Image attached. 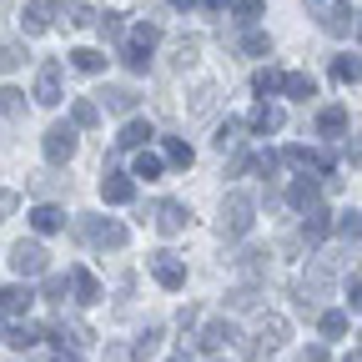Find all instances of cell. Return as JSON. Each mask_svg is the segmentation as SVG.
Masks as SVG:
<instances>
[{
  "instance_id": "6da1fadb",
  "label": "cell",
  "mask_w": 362,
  "mask_h": 362,
  "mask_svg": "<svg viewBox=\"0 0 362 362\" xmlns=\"http://www.w3.org/2000/svg\"><path fill=\"white\" fill-rule=\"evenodd\" d=\"M252 221H257V202L247 192H226L221 197V216H216V232L221 237H247Z\"/></svg>"
},
{
  "instance_id": "7a4b0ae2",
  "label": "cell",
  "mask_w": 362,
  "mask_h": 362,
  "mask_svg": "<svg viewBox=\"0 0 362 362\" xmlns=\"http://www.w3.org/2000/svg\"><path fill=\"white\" fill-rule=\"evenodd\" d=\"M332 282H337V267H332V257H317V262L307 267L302 287H297V307H302V312H317V302H322V297L332 292Z\"/></svg>"
},
{
  "instance_id": "3957f363",
  "label": "cell",
  "mask_w": 362,
  "mask_h": 362,
  "mask_svg": "<svg viewBox=\"0 0 362 362\" xmlns=\"http://www.w3.org/2000/svg\"><path fill=\"white\" fill-rule=\"evenodd\" d=\"M76 237L86 247H101V252H121L126 247V226L111 221V216H81L76 221Z\"/></svg>"
},
{
  "instance_id": "277c9868",
  "label": "cell",
  "mask_w": 362,
  "mask_h": 362,
  "mask_svg": "<svg viewBox=\"0 0 362 362\" xmlns=\"http://www.w3.org/2000/svg\"><path fill=\"white\" fill-rule=\"evenodd\" d=\"M282 342H287V322H282V317H262V322L252 327V337H247V357L252 362H267Z\"/></svg>"
},
{
  "instance_id": "5b68a950",
  "label": "cell",
  "mask_w": 362,
  "mask_h": 362,
  "mask_svg": "<svg viewBox=\"0 0 362 362\" xmlns=\"http://www.w3.org/2000/svg\"><path fill=\"white\" fill-rule=\"evenodd\" d=\"M146 267H151V277H156L166 292H181V287H187V267H181V257H176V252H151V257H146Z\"/></svg>"
},
{
  "instance_id": "8992f818",
  "label": "cell",
  "mask_w": 362,
  "mask_h": 362,
  "mask_svg": "<svg viewBox=\"0 0 362 362\" xmlns=\"http://www.w3.org/2000/svg\"><path fill=\"white\" fill-rule=\"evenodd\" d=\"M11 267L21 272V277H40V272L51 267V252H45L40 242H16L11 247Z\"/></svg>"
},
{
  "instance_id": "52a82bcc",
  "label": "cell",
  "mask_w": 362,
  "mask_h": 362,
  "mask_svg": "<svg viewBox=\"0 0 362 362\" xmlns=\"http://www.w3.org/2000/svg\"><path fill=\"white\" fill-rule=\"evenodd\" d=\"M40 146H45V161H51V166H66V161L76 156V126H61V121H56L51 131H45Z\"/></svg>"
},
{
  "instance_id": "ba28073f",
  "label": "cell",
  "mask_w": 362,
  "mask_h": 362,
  "mask_svg": "<svg viewBox=\"0 0 362 362\" xmlns=\"http://www.w3.org/2000/svg\"><path fill=\"white\" fill-rule=\"evenodd\" d=\"M317 25H322L327 35H347L357 25V11H352V0H327L322 16H317Z\"/></svg>"
},
{
  "instance_id": "9c48e42d",
  "label": "cell",
  "mask_w": 362,
  "mask_h": 362,
  "mask_svg": "<svg viewBox=\"0 0 362 362\" xmlns=\"http://www.w3.org/2000/svg\"><path fill=\"white\" fill-rule=\"evenodd\" d=\"M35 101L40 106H56L61 101V66L56 61H40V71H35Z\"/></svg>"
},
{
  "instance_id": "30bf717a",
  "label": "cell",
  "mask_w": 362,
  "mask_h": 362,
  "mask_svg": "<svg viewBox=\"0 0 362 362\" xmlns=\"http://www.w3.org/2000/svg\"><path fill=\"white\" fill-rule=\"evenodd\" d=\"M151 216H156V226L166 237H176V232H187V221H192V211L181 206V202H156L151 206Z\"/></svg>"
},
{
  "instance_id": "8fae6325",
  "label": "cell",
  "mask_w": 362,
  "mask_h": 362,
  "mask_svg": "<svg viewBox=\"0 0 362 362\" xmlns=\"http://www.w3.org/2000/svg\"><path fill=\"white\" fill-rule=\"evenodd\" d=\"M327 237H332V211L312 206V211L302 216V242H307V247H322Z\"/></svg>"
},
{
  "instance_id": "7c38bea8",
  "label": "cell",
  "mask_w": 362,
  "mask_h": 362,
  "mask_svg": "<svg viewBox=\"0 0 362 362\" xmlns=\"http://www.w3.org/2000/svg\"><path fill=\"white\" fill-rule=\"evenodd\" d=\"M30 226H35L40 237H51V232H61V226H66V211H61L56 202H35V206H30Z\"/></svg>"
},
{
  "instance_id": "4fadbf2b",
  "label": "cell",
  "mask_w": 362,
  "mask_h": 362,
  "mask_svg": "<svg viewBox=\"0 0 362 362\" xmlns=\"http://www.w3.org/2000/svg\"><path fill=\"white\" fill-rule=\"evenodd\" d=\"M282 106H272V101H257L252 106V116H247V131H257V136H267V131H282Z\"/></svg>"
},
{
  "instance_id": "5bb4252c",
  "label": "cell",
  "mask_w": 362,
  "mask_h": 362,
  "mask_svg": "<svg viewBox=\"0 0 362 362\" xmlns=\"http://www.w3.org/2000/svg\"><path fill=\"white\" fill-rule=\"evenodd\" d=\"M56 11H61L56 0H30V6H25V16H21L25 35H40V30H51V16H56Z\"/></svg>"
},
{
  "instance_id": "9a60e30c",
  "label": "cell",
  "mask_w": 362,
  "mask_h": 362,
  "mask_svg": "<svg viewBox=\"0 0 362 362\" xmlns=\"http://www.w3.org/2000/svg\"><path fill=\"white\" fill-rule=\"evenodd\" d=\"M101 197H106L111 206H126V202L136 197V181L121 176V171H106V176H101Z\"/></svg>"
},
{
  "instance_id": "2e32d148",
  "label": "cell",
  "mask_w": 362,
  "mask_h": 362,
  "mask_svg": "<svg viewBox=\"0 0 362 362\" xmlns=\"http://www.w3.org/2000/svg\"><path fill=\"white\" fill-rule=\"evenodd\" d=\"M317 197H322V187H317L312 176H297L292 187H287V206H297V211H312V206H317Z\"/></svg>"
},
{
  "instance_id": "e0dca14e",
  "label": "cell",
  "mask_w": 362,
  "mask_h": 362,
  "mask_svg": "<svg viewBox=\"0 0 362 362\" xmlns=\"http://www.w3.org/2000/svg\"><path fill=\"white\" fill-rule=\"evenodd\" d=\"M151 136H156V131H151V121H136V116H131V121L121 126V136H116V146H121V151H141Z\"/></svg>"
},
{
  "instance_id": "ac0fdd59",
  "label": "cell",
  "mask_w": 362,
  "mask_h": 362,
  "mask_svg": "<svg viewBox=\"0 0 362 362\" xmlns=\"http://www.w3.org/2000/svg\"><path fill=\"white\" fill-rule=\"evenodd\" d=\"M101 101H106V111H116V116H131L136 106H141V96H136L131 86H106V90H101Z\"/></svg>"
},
{
  "instance_id": "d6986e66",
  "label": "cell",
  "mask_w": 362,
  "mask_h": 362,
  "mask_svg": "<svg viewBox=\"0 0 362 362\" xmlns=\"http://www.w3.org/2000/svg\"><path fill=\"white\" fill-rule=\"evenodd\" d=\"M342 131H347V106H322V111H317V136L337 141Z\"/></svg>"
},
{
  "instance_id": "ffe728a7",
  "label": "cell",
  "mask_w": 362,
  "mask_h": 362,
  "mask_svg": "<svg viewBox=\"0 0 362 362\" xmlns=\"http://www.w3.org/2000/svg\"><path fill=\"white\" fill-rule=\"evenodd\" d=\"M156 40H161V25H156V21L131 25V35H126V45H131V51H141V56H151V51H156Z\"/></svg>"
},
{
  "instance_id": "44dd1931",
  "label": "cell",
  "mask_w": 362,
  "mask_h": 362,
  "mask_svg": "<svg viewBox=\"0 0 362 362\" xmlns=\"http://www.w3.org/2000/svg\"><path fill=\"white\" fill-rule=\"evenodd\" d=\"M197 342H202L206 352H216V347H226V342H237V327H232V322H206V327L197 332Z\"/></svg>"
},
{
  "instance_id": "7402d4cb",
  "label": "cell",
  "mask_w": 362,
  "mask_h": 362,
  "mask_svg": "<svg viewBox=\"0 0 362 362\" xmlns=\"http://www.w3.org/2000/svg\"><path fill=\"white\" fill-rule=\"evenodd\" d=\"M30 302H35V292L25 287V282H11V287H0V307H6V312H30Z\"/></svg>"
},
{
  "instance_id": "603a6c76",
  "label": "cell",
  "mask_w": 362,
  "mask_h": 362,
  "mask_svg": "<svg viewBox=\"0 0 362 362\" xmlns=\"http://www.w3.org/2000/svg\"><path fill=\"white\" fill-rule=\"evenodd\" d=\"M71 292H76V302H86V307H90V302H101V282L90 277L86 267H76V272H71Z\"/></svg>"
},
{
  "instance_id": "cb8c5ba5",
  "label": "cell",
  "mask_w": 362,
  "mask_h": 362,
  "mask_svg": "<svg viewBox=\"0 0 362 362\" xmlns=\"http://www.w3.org/2000/svg\"><path fill=\"white\" fill-rule=\"evenodd\" d=\"M237 51H242V56H272V35L257 30V25H247V30L237 35Z\"/></svg>"
},
{
  "instance_id": "d4e9b609",
  "label": "cell",
  "mask_w": 362,
  "mask_h": 362,
  "mask_svg": "<svg viewBox=\"0 0 362 362\" xmlns=\"http://www.w3.org/2000/svg\"><path fill=\"white\" fill-rule=\"evenodd\" d=\"M317 327H322V337H347V312L342 307H327V312H317Z\"/></svg>"
},
{
  "instance_id": "484cf974",
  "label": "cell",
  "mask_w": 362,
  "mask_h": 362,
  "mask_svg": "<svg viewBox=\"0 0 362 362\" xmlns=\"http://www.w3.org/2000/svg\"><path fill=\"white\" fill-rule=\"evenodd\" d=\"M166 166H181L187 171L192 161H197V151H192V141H181V136H166V156H161Z\"/></svg>"
},
{
  "instance_id": "4316f807",
  "label": "cell",
  "mask_w": 362,
  "mask_h": 362,
  "mask_svg": "<svg viewBox=\"0 0 362 362\" xmlns=\"http://www.w3.org/2000/svg\"><path fill=\"white\" fill-rule=\"evenodd\" d=\"M71 66L86 71V76H101V71H106V56L90 51V45H76V51H71Z\"/></svg>"
},
{
  "instance_id": "83f0119b",
  "label": "cell",
  "mask_w": 362,
  "mask_h": 362,
  "mask_svg": "<svg viewBox=\"0 0 362 362\" xmlns=\"http://www.w3.org/2000/svg\"><path fill=\"white\" fill-rule=\"evenodd\" d=\"M282 90H287L292 101H307V96H317V81L307 71H292V76H282Z\"/></svg>"
},
{
  "instance_id": "f1b7e54d",
  "label": "cell",
  "mask_w": 362,
  "mask_h": 362,
  "mask_svg": "<svg viewBox=\"0 0 362 362\" xmlns=\"http://www.w3.org/2000/svg\"><path fill=\"white\" fill-rule=\"evenodd\" d=\"M257 302H262V287H257V282H242V287L226 292V307H232V312H247V307H257Z\"/></svg>"
},
{
  "instance_id": "f546056e",
  "label": "cell",
  "mask_w": 362,
  "mask_h": 362,
  "mask_svg": "<svg viewBox=\"0 0 362 362\" xmlns=\"http://www.w3.org/2000/svg\"><path fill=\"white\" fill-rule=\"evenodd\" d=\"M40 337H45V332H40V327H30V322H16V327H6V342H11L16 352H25V347H35Z\"/></svg>"
},
{
  "instance_id": "4dcf8cb0",
  "label": "cell",
  "mask_w": 362,
  "mask_h": 362,
  "mask_svg": "<svg viewBox=\"0 0 362 362\" xmlns=\"http://www.w3.org/2000/svg\"><path fill=\"white\" fill-rule=\"evenodd\" d=\"M197 56H202V40H197V35H181V40H176V51H171V66H176V71H187Z\"/></svg>"
},
{
  "instance_id": "1f68e13d",
  "label": "cell",
  "mask_w": 362,
  "mask_h": 362,
  "mask_svg": "<svg viewBox=\"0 0 362 362\" xmlns=\"http://www.w3.org/2000/svg\"><path fill=\"white\" fill-rule=\"evenodd\" d=\"M252 90H257L262 101H267V96H277V90H282V71H272V66H262V71L252 76Z\"/></svg>"
},
{
  "instance_id": "d6a6232c",
  "label": "cell",
  "mask_w": 362,
  "mask_h": 362,
  "mask_svg": "<svg viewBox=\"0 0 362 362\" xmlns=\"http://www.w3.org/2000/svg\"><path fill=\"white\" fill-rule=\"evenodd\" d=\"M96 121H101V106H96V101H86V96H81V101L71 106V126H81V131H90V126H96Z\"/></svg>"
},
{
  "instance_id": "836d02e7",
  "label": "cell",
  "mask_w": 362,
  "mask_h": 362,
  "mask_svg": "<svg viewBox=\"0 0 362 362\" xmlns=\"http://www.w3.org/2000/svg\"><path fill=\"white\" fill-rule=\"evenodd\" d=\"M0 116H25V90L21 86H0Z\"/></svg>"
},
{
  "instance_id": "e575fe53",
  "label": "cell",
  "mask_w": 362,
  "mask_h": 362,
  "mask_svg": "<svg viewBox=\"0 0 362 362\" xmlns=\"http://www.w3.org/2000/svg\"><path fill=\"white\" fill-rule=\"evenodd\" d=\"M332 81H362V61L357 56H332Z\"/></svg>"
},
{
  "instance_id": "d590c367",
  "label": "cell",
  "mask_w": 362,
  "mask_h": 362,
  "mask_svg": "<svg viewBox=\"0 0 362 362\" xmlns=\"http://www.w3.org/2000/svg\"><path fill=\"white\" fill-rule=\"evenodd\" d=\"M156 342H161V327H146L141 337H136V342H131V357H136V362H146V357L156 352Z\"/></svg>"
},
{
  "instance_id": "8d00e7d4",
  "label": "cell",
  "mask_w": 362,
  "mask_h": 362,
  "mask_svg": "<svg viewBox=\"0 0 362 362\" xmlns=\"http://www.w3.org/2000/svg\"><path fill=\"white\" fill-rule=\"evenodd\" d=\"M161 171H166V161H161V156H151V151H141V156H136V171H131V176H146V181H156Z\"/></svg>"
},
{
  "instance_id": "74e56055",
  "label": "cell",
  "mask_w": 362,
  "mask_h": 362,
  "mask_svg": "<svg viewBox=\"0 0 362 362\" xmlns=\"http://www.w3.org/2000/svg\"><path fill=\"white\" fill-rule=\"evenodd\" d=\"M96 25H101V35H106V40H121V35H126V21H121V11H106V16H96Z\"/></svg>"
},
{
  "instance_id": "f35d334b",
  "label": "cell",
  "mask_w": 362,
  "mask_h": 362,
  "mask_svg": "<svg viewBox=\"0 0 362 362\" xmlns=\"http://www.w3.org/2000/svg\"><path fill=\"white\" fill-rule=\"evenodd\" d=\"M332 232H342V237L362 242V211H347V216H337V221H332Z\"/></svg>"
},
{
  "instance_id": "ab89813d",
  "label": "cell",
  "mask_w": 362,
  "mask_h": 362,
  "mask_svg": "<svg viewBox=\"0 0 362 362\" xmlns=\"http://www.w3.org/2000/svg\"><path fill=\"white\" fill-rule=\"evenodd\" d=\"M237 141H242V121H221V126H216V151L237 146Z\"/></svg>"
},
{
  "instance_id": "60d3db41",
  "label": "cell",
  "mask_w": 362,
  "mask_h": 362,
  "mask_svg": "<svg viewBox=\"0 0 362 362\" xmlns=\"http://www.w3.org/2000/svg\"><path fill=\"white\" fill-rule=\"evenodd\" d=\"M66 292H71V277H61V272H45V297H51V302H66Z\"/></svg>"
},
{
  "instance_id": "b9f144b4",
  "label": "cell",
  "mask_w": 362,
  "mask_h": 362,
  "mask_svg": "<svg viewBox=\"0 0 362 362\" xmlns=\"http://www.w3.org/2000/svg\"><path fill=\"white\" fill-rule=\"evenodd\" d=\"M232 262H237V267H242V272H252V277H257V272H262V267H267V252H257V247H247V252H237V257H232Z\"/></svg>"
},
{
  "instance_id": "7bdbcfd3",
  "label": "cell",
  "mask_w": 362,
  "mask_h": 362,
  "mask_svg": "<svg viewBox=\"0 0 362 362\" xmlns=\"http://www.w3.org/2000/svg\"><path fill=\"white\" fill-rule=\"evenodd\" d=\"M66 25H76V30L96 25V11H90V6H66Z\"/></svg>"
},
{
  "instance_id": "ee69618b",
  "label": "cell",
  "mask_w": 362,
  "mask_h": 362,
  "mask_svg": "<svg viewBox=\"0 0 362 362\" xmlns=\"http://www.w3.org/2000/svg\"><path fill=\"white\" fill-rule=\"evenodd\" d=\"M21 61H25V45H16V40H11V45H0V71H16Z\"/></svg>"
},
{
  "instance_id": "f6af8a7d",
  "label": "cell",
  "mask_w": 362,
  "mask_h": 362,
  "mask_svg": "<svg viewBox=\"0 0 362 362\" xmlns=\"http://www.w3.org/2000/svg\"><path fill=\"white\" fill-rule=\"evenodd\" d=\"M216 96H221L216 86H202V90H197V101H192V111H197V116H206V111L216 106Z\"/></svg>"
},
{
  "instance_id": "bcb514c9",
  "label": "cell",
  "mask_w": 362,
  "mask_h": 362,
  "mask_svg": "<svg viewBox=\"0 0 362 362\" xmlns=\"http://www.w3.org/2000/svg\"><path fill=\"white\" fill-rule=\"evenodd\" d=\"M257 16H262V0H237V21L242 25H257Z\"/></svg>"
},
{
  "instance_id": "7dc6e473",
  "label": "cell",
  "mask_w": 362,
  "mask_h": 362,
  "mask_svg": "<svg viewBox=\"0 0 362 362\" xmlns=\"http://www.w3.org/2000/svg\"><path fill=\"white\" fill-rule=\"evenodd\" d=\"M61 187H66V176H51V171H45V176H35V192H40V197H56Z\"/></svg>"
},
{
  "instance_id": "c3c4849f",
  "label": "cell",
  "mask_w": 362,
  "mask_h": 362,
  "mask_svg": "<svg viewBox=\"0 0 362 362\" xmlns=\"http://www.w3.org/2000/svg\"><path fill=\"white\" fill-rule=\"evenodd\" d=\"M252 166H257V171H262V176H272V171H277V151H262V156H257V161H252Z\"/></svg>"
},
{
  "instance_id": "681fc988",
  "label": "cell",
  "mask_w": 362,
  "mask_h": 362,
  "mask_svg": "<svg viewBox=\"0 0 362 362\" xmlns=\"http://www.w3.org/2000/svg\"><path fill=\"white\" fill-rule=\"evenodd\" d=\"M347 307H352V312H362V277H357V282H347Z\"/></svg>"
},
{
  "instance_id": "f907efd6",
  "label": "cell",
  "mask_w": 362,
  "mask_h": 362,
  "mask_svg": "<svg viewBox=\"0 0 362 362\" xmlns=\"http://www.w3.org/2000/svg\"><path fill=\"white\" fill-rule=\"evenodd\" d=\"M16 206H21V197H16V192H0V221H6Z\"/></svg>"
},
{
  "instance_id": "816d5d0a",
  "label": "cell",
  "mask_w": 362,
  "mask_h": 362,
  "mask_svg": "<svg viewBox=\"0 0 362 362\" xmlns=\"http://www.w3.org/2000/svg\"><path fill=\"white\" fill-rule=\"evenodd\" d=\"M302 362H327V347H322V342H312V347L302 352Z\"/></svg>"
},
{
  "instance_id": "f5cc1de1",
  "label": "cell",
  "mask_w": 362,
  "mask_h": 362,
  "mask_svg": "<svg viewBox=\"0 0 362 362\" xmlns=\"http://www.w3.org/2000/svg\"><path fill=\"white\" fill-rule=\"evenodd\" d=\"M247 166H252V156H242V151H237V156H232V166H226V171H232V176H242Z\"/></svg>"
},
{
  "instance_id": "db71d44e",
  "label": "cell",
  "mask_w": 362,
  "mask_h": 362,
  "mask_svg": "<svg viewBox=\"0 0 362 362\" xmlns=\"http://www.w3.org/2000/svg\"><path fill=\"white\" fill-rule=\"evenodd\" d=\"M347 161H362V136H352V141H347Z\"/></svg>"
},
{
  "instance_id": "11a10c76",
  "label": "cell",
  "mask_w": 362,
  "mask_h": 362,
  "mask_svg": "<svg viewBox=\"0 0 362 362\" xmlns=\"http://www.w3.org/2000/svg\"><path fill=\"white\" fill-rule=\"evenodd\" d=\"M56 362H81V357H76V352H66V347H61V352H56Z\"/></svg>"
},
{
  "instance_id": "9f6ffc18",
  "label": "cell",
  "mask_w": 362,
  "mask_h": 362,
  "mask_svg": "<svg viewBox=\"0 0 362 362\" xmlns=\"http://www.w3.org/2000/svg\"><path fill=\"white\" fill-rule=\"evenodd\" d=\"M171 6H176V11H192V6H197V0H171Z\"/></svg>"
},
{
  "instance_id": "6f0895ef",
  "label": "cell",
  "mask_w": 362,
  "mask_h": 362,
  "mask_svg": "<svg viewBox=\"0 0 362 362\" xmlns=\"http://www.w3.org/2000/svg\"><path fill=\"white\" fill-rule=\"evenodd\" d=\"M221 6H226V0H206V11H221Z\"/></svg>"
},
{
  "instance_id": "680465c9",
  "label": "cell",
  "mask_w": 362,
  "mask_h": 362,
  "mask_svg": "<svg viewBox=\"0 0 362 362\" xmlns=\"http://www.w3.org/2000/svg\"><path fill=\"white\" fill-rule=\"evenodd\" d=\"M342 362H362V352H347V357H342Z\"/></svg>"
},
{
  "instance_id": "91938a15",
  "label": "cell",
  "mask_w": 362,
  "mask_h": 362,
  "mask_svg": "<svg viewBox=\"0 0 362 362\" xmlns=\"http://www.w3.org/2000/svg\"><path fill=\"white\" fill-rule=\"evenodd\" d=\"M166 362H187V357H166Z\"/></svg>"
},
{
  "instance_id": "94428289",
  "label": "cell",
  "mask_w": 362,
  "mask_h": 362,
  "mask_svg": "<svg viewBox=\"0 0 362 362\" xmlns=\"http://www.w3.org/2000/svg\"><path fill=\"white\" fill-rule=\"evenodd\" d=\"M357 40H362V25H357Z\"/></svg>"
}]
</instances>
